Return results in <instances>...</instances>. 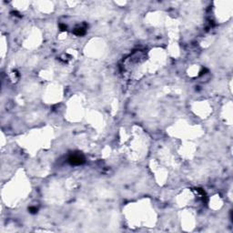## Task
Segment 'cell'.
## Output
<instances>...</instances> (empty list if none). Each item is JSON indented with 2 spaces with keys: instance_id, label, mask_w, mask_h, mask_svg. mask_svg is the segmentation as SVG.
<instances>
[{
  "instance_id": "cell-1",
  "label": "cell",
  "mask_w": 233,
  "mask_h": 233,
  "mask_svg": "<svg viewBox=\"0 0 233 233\" xmlns=\"http://www.w3.org/2000/svg\"><path fill=\"white\" fill-rule=\"evenodd\" d=\"M69 162L73 165H79V164H82L84 162V159L78 155H74L72 157H70L69 159Z\"/></svg>"
}]
</instances>
